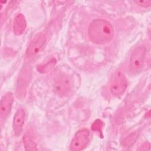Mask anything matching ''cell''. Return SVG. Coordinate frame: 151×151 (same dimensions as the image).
I'll return each mask as SVG.
<instances>
[{
	"instance_id": "cell-1",
	"label": "cell",
	"mask_w": 151,
	"mask_h": 151,
	"mask_svg": "<svg viewBox=\"0 0 151 151\" xmlns=\"http://www.w3.org/2000/svg\"><path fill=\"white\" fill-rule=\"evenodd\" d=\"M88 35L93 43L99 45L106 44L113 38V27L108 21L97 19L93 21L89 25Z\"/></svg>"
},
{
	"instance_id": "cell-2",
	"label": "cell",
	"mask_w": 151,
	"mask_h": 151,
	"mask_svg": "<svg viewBox=\"0 0 151 151\" xmlns=\"http://www.w3.org/2000/svg\"><path fill=\"white\" fill-rule=\"evenodd\" d=\"M146 48L143 46H139L133 51L130 58L129 67L134 72L139 71L143 67L146 54Z\"/></svg>"
},
{
	"instance_id": "cell-3",
	"label": "cell",
	"mask_w": 151,
	"mask_h": 151,
	"mask_svg": "<svg viewBox=\"0 0 151 151\" xmlns=\"http://www.w3.org/2000/svg\"><path fill=\"white\" fill-rule=\"evenodd\" d=\"M90 141V132L87 129L78 130L74 135L70 143V149L80 151L84 149Z\"/></svg>"
},
{
	"instance_id": "cell-4",
	"label": "cell",
	"mask_w": 151,
	"mask_h": 151,
	"mask_svg": "<svg viewBox=\"0 0 151 151\" xmlns=\"http://www.w3.org/2000/svg\"><path fill=\"white\" fill-rule=\"evenodd\" d=\"M72 88V80L68 76H61L57 78L54 85V90L60 96H65L69 94Z\"/></svg>"
},
{
	"instance_id": "cell-5",
	"label": "cell",
	"mask_w": 151,
	"mask_h": 151,
	"mask_svg": "<svg viewBox=\"0 0 151 151\" xmlns=\"http://www.w3.org/2000/svg\"><path fill=\"white\" fill-rule=\"evenodd\" d=\"M45 41L46 37L43 32H40L35 35L27 50V56L32 57L38 54L43 48Z\"/></svg>"
},
{
	"instance_id": "cell-6",
	"label": "cell",
	"mask_w": 151,
	"mask_h": 151,
	"mask_svg": "<svg viewBox=\"0 0 151 151\" xmlns=\"http://www.w3.org/2000/svg\"><path fill=\"white\" fill-rule=\"evenodd\" d=\"M127 86V79L124 75L120 72L117 73L110 86L111 93L114 96H120L124 92Z\"/></svg>"
},
{
	"instance_id": "cell-7",
	"label": "cell",
	"mask_w": 151,
	"mask_h": 151,
	"mask_svg": "<svg viewBox=\"0 0 151 151\" xmlns=\"http://www.w3.org/2000/svg\"><path fill=\"white\" fill-rule=\"evenodd\" d=\"M14 101L13 96L11 93H6L2 97L0 105V117L1 122L8 115Z\"/></svg>"
},
{
	"instance_id": "cell-8",
	"label": "cell",
	"mask_w": 151,
	"mask_h": 151,
	"mask_svg": "<svg viewBox=\"0 0 151 151\" xmlns=\"http://www.w3.org/2000/svg\"><path fill=\"white\" fill-rule=\"evenodd\" d=\"M25 119V111L23 109L17 110L13 119V130L16 136H19L22 130Z\"/></svg>"
},
{
	"instance_id": "cell-9",
	"label": "cell",
	"mask_w": 151,
	"mask_h": 151,
	"mask_svg": "<svg viewBox=\"0 0 151 151\" xmlns=\"http://www.w3.org/2000/svg\"><path fill=\"white\" fill-rule=\"evenodd\" d=\"M27 27L25 17L22 14H18L14 18L13 30L16 35H20L24 33Z\"/></svg>"
},
{
	"instance_id": "cell-10",
	"label": "cell",
	"mask_w": 151,
	"mask_h": 151,
	"mask_svg": "<svg viewBox=\"0 0 151 151\" xmlns=\"http://www.w3.org/2000/svg\"><path fill=\"white\" fill-rule=\"evenodd\" d=\"M56 63H57V61L54 58H51L48 62L44 64L38 65L36 67L37 70V71H38L41 74L48 73L54 68Z\"/></svg>"
},
{
	"instance_id": "cell-11",
	"label": "cell",
	"mask_w": 151,
	"mask_h": 151,
	"mask_svg": "<svg viewBox=\"0 0 151 151\" xmlns=\"http://www.w3.org/2000/svg\"><path fill=\"white\" fill-rule=\"evenodd\" d=\"M23 140L26 150L34 151L37 150L35 143L29 136H25Z\"/></svg>"
},
{
	"instance_id": "cell-12",
	"label": "cell",
	"mask_w": 151,
	"mask_h": 151,
	"mask_svg": "<svg viewBox=\"0 0 151 151\" xmlns=\"http://www.w3.org/2000/svg\"><path fill=\"white\" fill-rule=\"evenodd\" d=\"M103 122L100 120L97 119L93 123L91 126V129L93 130L101 132V129L103 128Z\"/></svg>"
},
{
	"instance_id": "cell-13",
	"label": "cell",
	"mask_w": 151,
	"mask_h": 151,
	"mask_svg": "<svg viewBox=\"0 0 151 151\" xmlns=\"http://www.w3.org/2000/svg\"><path fill=\"white\" fill-rule=\"evenodd\" d=\"M135 3L144 8H147L151 6V0H139L135 1Z\"/></svg>"
}]
</instances>
